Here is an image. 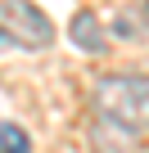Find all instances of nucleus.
<instances>
[{
  "label": "nucleus",
  "instance_id": "1",
  "mask_svg": "<svg viewBox=\"0 0 149 153\" xmlns=\"http://www.w3.org/2000/svg\"><path fill=\"white\" fill-rule=\"evenodd\" d=\"M95 113L131 135H149V81L145 76H100L95 81Z\"/></svg>",
  "mask_w": 149,
  "mask_h": 153
},
{
  "label": "nucleus",
  "instance_id": "2",
  "mask_svg": "<svg viewBox=\"0 0 149 153\" xmlns=\"http://www.w3.org/2000/svg\"><path fill=\"white\" fill-rule=\"evenodd\" d=\"M0 32L23 50H45L54 41V23L32 0H0Z\"/></svg>",
  "mask_w": 149,
  "mask_h": 153
},
{
  "label": "nucleus",
  "instance_id": "3",
  "mask_svg": "<svg viewBox=\"0 0 149 153\" xmlns=\"http://www.w3.org/2000/svg\"><path fill=\"white\" fill-rule=\"evenodd\" d=\"M72 45H82L86 54H104V45H109V36H104V27H100V18L91 14V9H82V14H72Z\"/></svg>",
  "mask_w": 149,
  "mask_h": 153
},
{
  "label": "nucleus",
  "instance_id": "4",
  "mask_svg": "<svg viewBox=\"0 0 149 153\" xmlns=\"http://www.w3.org/2000/svg\"><path fill=\"white\" fill-rule=\"evenodd\" d=\"M0 153H32V140L23 126L14 122H0Z\"/></svg>",
  "mask_w": 149,
  "mask_h": 153
},
{
  "label": "nucleus",
  "instance_id": "5",
  "mask_svg": "<svg viewBox=\"0 0 149 153\" xmlns=\"http://www.w3.org/2000/svg\"><path fill=\"white\" fill-rule=\"evenodd\" d=\"M140 9H145V18H149V0H145V5H140Z\"/></svg>",
  "mask_w": 149,
  "mask_h": 153
},
{
  "label": "nucleus",
  "instance_id": "6",
  "mask_svg": "<svg viewBox=\"0 0 149 153\" xmlns=\"http://www.w3.org/2000/svg\"><path fill=\"white\" fill-rule=\"evenodd\" d=\"M5 41H9V36H5V32H0V45H5Z\"/></svg>",
  "mask_w": 149,
  "mask_h": 153
}]
</instances>
